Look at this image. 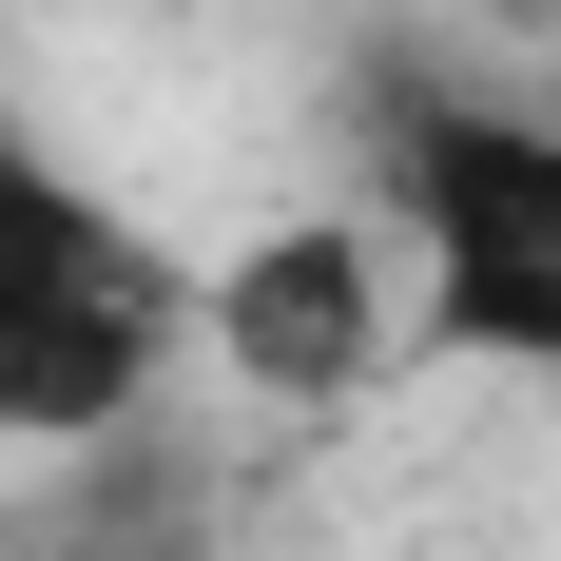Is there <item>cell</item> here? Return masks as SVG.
Returning a JSON list of instances; mask_svg holds the SVG:
<instances>
[{
  "mask_svg": "<svg viewBox=\"0 0 561 561\" xmlns=\"http://www.w3.org/2000/svg\"><path fill=\"white\" fill-rule=\"evenodd\" d=\"M407 272L446 368H561V116H407Z\"/></svg>",
  "mask_w": 561,
  "mask_h": 561,
  "instance_id": "7a4b0ae2",
  "label": "cell"
},
{
  "mask_svg": "<svg viewBox=\"0 0 561 561\" xmlns=\"http://www.w3.org/2000/svg\"><path fill=\"white\" fill-rule=\"evenodd\" d=\"M0 561H78V542H0Z\"/></svg>",
  "mask_w": 561,
  "mask_h": 561,
  "instance_id": "5b68a950",
  "label": "cell"
},
{
  "mask_svg": "<svg viewBox=\"0 0 561 561\" xmlns=\"http://www.w3.org/2000/svg\"><path fill=\"white\" fill-rule=\"evenodd\" d=\"M156 348H174V272L58 156L0 136V426L20 446H78V426H116L156 388Z\"/></svg>",
  "mask_w": 561,
  "mask_h": 561,
  "instance_id": "6da1fadb",
  "label": "cell"
},
{
  "mask_svg": "<svg viewBox=\"0 0 561 561\" xmlns=\"http://www.w3.org/2000/svg\"><path fill=\"white\" fill-rule=\"evenodd\" d=\"M214 348L252 368V388H290V407L368 388V368H388V290H368V232H272V252H232Z\"/></svg>",
  "mask_w": 561,
  "mask_h": 561,
  "instance_id": "3957f363",
  "label": "cell"
},
{
  "mask_svg": "<svg viewBox=\"0 0 561 561\" xmlns=\"http://www.w3.org/2000/svg\"><path fill=\"white\" fill-rule=\"evenodd\" d=\"M484 20H561V0H484Z\"/></svg>",
  "mask_w": 561,
  "mask_h": 561,
  "instance_id": "277c9868",
  "label": "cell"
}]
</instances>
